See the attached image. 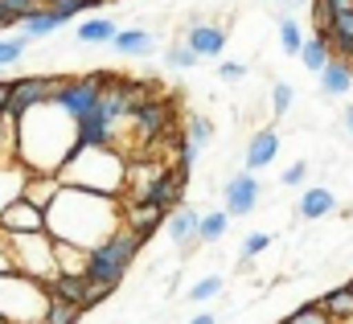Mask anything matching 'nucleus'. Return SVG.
Segmentation results:
<instances>
[{
	"label": "nucleus",
	"mask_w": 353,
	"mask_h": 324,
	"mask_svg": "<svg viewBox=\"0 0 353 324\" xmlns=\"http://www.w3.org/2000/svg\"><path fill=\"white\" fill-rule=\"evenodd\" d=\"M119 226H123V197H111V193L62 185L54 193V201L46 205V234L54 243L94 250L99 243H107Z\"/></svg>",
	"instance_id": "1"
},
{
	"label": "nucleus",
	"mask_w": 353,
	"mask_h": 324,
	"mask_svg": "<svg viewBox=\"0 0 353 324\" xmlns=\"http://www.w3.org/2000/svg\"><path fill=\"white\" fill-rule=\"evenodd\" d=\"M79 119L58 103H41L17 119V161L29 172H58L79 148Z\"/></svg>",
	"instance_id": "2"
},
{
	"label": "nucleus",
	"mask_w": 353,
	"mask_h": 324,
	"mask_svg": "<svg viewBox=\"0 0 353 324\" xmlns=\"http://www.w3.org/2000/svg\"><path fill=\"white\" fill-rule=\"evenodd\" d=\"M62 185H79V189H94V193H111L123 197L128 189V161L115 144H79L74 156L58 168Z\"/></svg>",
	"instance_id": "3"
},
{
	"label": "nucleus",
	"mask_w": 353,
	"mask_h": 324,
	"mask_svg": "<svg viewBox=\"0 0 353 324\" xmlns=\"http://www.w3.org/2000/svg\"><path fill=\"white\" fill-rule=\"evenodd\" d=\"M50 287L25 271H0V321L4 324H41L50 312Z\"/></svg>",
	"instance_id": "4"
},
{
	"label": "nucleus",
	"mask_w": 353,
	"mask_h": 324,
	"mask_svg": "<svg viewBox=\"0 0 353 324\" xmlns=\"http://www.w3.org/2000/svg\"><path fill=\"white\" fill-rule=\"evenodd\" d=\"M140 246H144V239H140L136 230L119 226L107 243H99L87 254V279L119 287V283H123V275H128V267L136 263V250H140Z\"/></svg>",
	"instance_id": "5"
},
{
	"label": "nucleus",
	"mask_w": 353,
	"mask_h": 324,
	"mask_svg": "<svg viewBox=\"0 0 353 324\" xmlns=\"http://www.w3.org/2000/svg\"><path fill=\"white\" fill-rule=\"evenodd\" d=\"M4 239H8V254H12V267H17V271L33 275V279H41V283H50V279L58 275L54 239H50L46 230H37V234H4Z\"/></svg>",
	"instance_id": "6"
},
{
	"label": "nucleus",
	"mask_w": 353,
	"mask_h": 324,
	"mask_svg": "<svg viewBox=\"0 0 353 324\" xmlns=\"http://www.w3.org/2000/svg\"><path fill=\"white\" fill-rule=\"evenodd\" d=\"M58 86H62L58 74H25V79H12L8 82V107H4V115L21 119L25 111L50 103V99L58 94Z\"/></svg>",
	"instance_id": "7"
},
{
	"label": "nucleus",
	"mask_w": 353,
	"mask_h": 324,
	"mask_svg": "<svg viewBox=\"0 0 353 324\" xmlns=\"http://www.w3.org/2000/svg\"><path fill=\"white\" fill-rule=\"evenodd\" d=\"M103 82H107V74H79V79H62V86H58V94H54V99H58L74 119H87L90 111L99 107Z\"/></svg>",
	"instance_id": "8"
},
{
	"label": "nucleus",
	"mask_w": 353,
	"mask_h": 324,
	"mask_svg": "<svg viewBox=\"0 0 353 324\" xmlns=\"http://www.w3.org/2000/svg\"><path fill=\"white\" fill-rule=\"evenodd\" d=\"M259 197H263V185H259V176H255L251 168H243V172H234V176L226 181V214H230V218L255 214Z\"/></svg>",
	"instance_id": "9"
},
{
	"label": "nucleus",
	"mask_w": 353,
	"mask_h": 324,
	"mask_svg": "<svg viewBox=\"0 0 353 324\" xmlns=\"http://www.w3.org/2000/svg\"><path fill=\"white\" fill-rule=\"evenodd\" d=\"M161 222H169V210L157 201H123V226L136 230L144 243L161 230Z\"/></svg>",
	"instance_id": "10"
},
{
	"label": "nucleus",
	"mask_w": 353,
	"mask_h": 324,
	"mask_svg": "<svg viewBox=\"0 0 353 324\" xmlns=\"http://www.w3.org/2000/svg\"><path fill=\"white\" fill-rule=\"evenodd\" d=\"M0 230L4 234H37V230H46V210L33 205L29 197H21L0 214Z\"/></svg>",
	"instance_id": "11"
},
{
	"label": "nucleus",
	"mask_w": 353,
	"mask_h": 324,
	"mask_svg": "<svg viewBox=\"0 0 353 324\" xmlns=\"http://www.w3.org/2000/svg\"><path fill=\"white\" fill-rule=\"evenodd\" d=\"M185 41H189V50L197 54V58H222V50H226V29L222 25H210V21H201V25H189V33H185Z\"/></svg>",
	"instance_id": "12"
},
{
	"label": "nucleus",
	"mask_w": 353,
	"mask_h": 324,
	"mask_svg": "<svg viewBox=\"0 0 353 324\" xmlns=\"http://www.w3.org/2000/svg\"><path fill=\"white\" fill-rule=\"evenodd\" d=\"M279 156V132L275 128H259L251 140H247V156H243V168H251V172H259L267 164Z\"/></svg>",
	"instance_id": "13"
},
{
	"label": "nucleus",
	"mask_w": 353,
	"mask_h": 324,
	"mask_svg": "<svg viewBox=\"0 0 353 324\" xmlns=\"http://www.w3.org/2000/svg\"><path fill=\"white\" fill-rule=\"evenodd\" d=\"M136 128H140V136L144 140H157V136H173V128H169V103H161V99H148L144 107H136Z\"/></svg>",
	"instance_id": "14"
},
{
	"label": "nucleus",
	"mask_w": 353,
	"mask_h": 324,
	"mask_svg": "<svg viewBox=\"0 0 353 324\" xmlns=\"http://www.w3.org/2000/svg\"><path fill=\"white\" fill-rule=\"evenodd\" d=\"M333 210H337V193H333L329 185H312V189H304V193H300V201H296V214H300L304 222L329 218Z\"/></svg>",
	"instance_id": "15"
},
{
	"label": "nucleus",
	"mask_w": 353,
	"mask_h": 324,
	"mask_svg": "<svg viewBox=\"0 0 353 324\" xmlns=\"http://www.w3.org/2000/svg\"><path fill=\"white\" fill-rule=\"evenodd\" d=\"M25 185H29V168L21 161H0V214L25 197Z\"/></svg>",
	"instance_id": "16"
},
{
	"label": "nucleus",
	"mask_w": 353,
	"mask_h": 324,
	"mask_svg": "<svg viewBox=\"0 0 353 324\" xmlns=\"http://www.w3.org/2000/svg\"><path fill=\"white\" fill-rule=\"evenodd\" d=\"M111 50L123 54V58H148V54L157 50V37H152L148 29H140V25H128V29H119V33L111 37Z\"/></svg>",
	"instance_id": "17"
},
{
	"label": "nucleus",
	"mask_w": 353,
	"mask_h": 324,
	"mask_svg": "<svg viewBox=\"0 0 353 324\" xmlns=\"http://www.w3.org/2000/svg\"><path fill=\"white\" fill-rule=\"evenodd\" d=\"M197 226H201V214H197L193 205H176L173 214H169V222H165V230H169L173 246H181V250L197 239Z\"/></svg>",
	"instance_id": "18"
},
{
	"label": "nucleus",
	"mask_w": 353,
	"mask_h": 324,
	"mask_svg": "<svg viewBox=\"0 0 353 324\" xmlns=\"http://www.w3.org/2000/svg\"><path fill=\"white\" fill-rule=\"evenodd\" d=\"M316 79H321V94H325V99H341L353 86V62L350 58H333Z\"/></svg>",
	"instance_id": "19"
},
{
	"label": "nucleus",
	"mask_w": 353,
	"mask_h": 324,
	"mask_svg": "<svg viewBox=\"0 0 353 324\" xmlns=\"http://www.w3.org/2000/svg\"><path fill=\"white\" fill-rule=\"evenodd\" d=\"M46 287H50V296H54V300H70V304H79V308H83V304H87L90 279H87V275H62V271H58Z\"/></svg>",
	"instance_id": "20"
},
{
	"label": "nucleus",
	"mask_w": 353,
	"mask_h": 324,
	"mask_svg": "<svg viewBox=\"0 0 353 324\" xmlns=\"http://www.w3.org/2000/svg\"><path fill=\"white\" fill-rule=\"evenodd\" d=\"M62 189V176L58 172H29V185H25V197L33 201V205H50L54 201V193Z\"/></svg>",
	"instance_id": "21"
},
{
	"label": "nucleus",
	"mask_w": 353,
	"mask_h": 324,
	"mask_svg": "<svg viewBox=\"0 0 353 324\" xmlns=\"http://www.w3.org/2000/svg\"><path fill=\"white\" fill-rule=\"evenodd\" d=\"M115 33H119V25H115L111 17H90V21L79 25V33H74V37H79L83 45H111V37H115Z\"/></svg>",
	"instance_id": "22"
},
{
	"label": "nucleus",
	"mask_w": 353,
	"mask_h": 324,
	"mask_svg": "<svg viewBox=\"0 0 353 324\" xmlns=\"http://www.w3.org/2000/svg\"><path fill=\"white\" fill-rule=\"evenodd\" d=\"M62 25H66V21H62L54 8H46V4H41L33 17H25V21H21V29H25V37H29V41H37V37H50V33H54V29H62Z\"/></svg>",
	"instance_id": "23"
},
{
	"label": "nucleus",
	"mask_w": 353,
	"mask_h": 324,
	"mask_svg": "<svg viewBox=\"0 0 353 324\" xmlns=\"http://www.w3.org/2000/svg\"><path fill=\"white\" fill-rule=\"evenodd\" d=\"M300 62H304V70H312V74H321V70L333 62V45L325 41V33H316V37H308V41H304Z\"/></svg>",
	"instance_id": "24"
},
{
	"label": "nucleus",
	"mask_w": 353,
	"mask_h": 324,
	"mask_svg": "<svg viewBox=\"0 0 353 324\" xmlns=\"http://www.w3.org/2000/svg\"><path fill=\"white\" fill-rule=\"evenodd\" d=\"M87 254L83 246H70V243H54V259H58V271L62 275H87Z\"/></svg>",
	"instance_id": "25"
},
{
	"label": "nucleus",
	"mask_w": 353,
	"mask_h": 324,
	"mask_svg": "<svg viewBox=\"0 0 353 324\" xmlns=\"http://www.w3.org/2000/svg\"><path fill=\"white\" fill-rule=\"evenodd\" d=\"M304 29H300V21L292 17V12H283L279 17V50L288 54V58H300V50H304Z\"/></svg>",
	"instance_id": "26"
},
{
	"label": "nucleus",
	"mask_w": 353,
	"mask_h": 324,
	"mask_svg": "<svg viewBox=\"0 0 353 324\" xmlns=\"http://www.w3.org/2000/svg\"><path fill=\"white\" fill-rule=\"evenodd\" d=\"M230 230V214L226 210H214V214H201V226H197V243H222Z\"/></svg>",
	"instance_id": "27"
},
{
	"label": "nucleus",
	"mask_w": 353,
	"mask_h": 324,
	"mask_svg": "<svg viewBox=\"0 0 353 324\" xmlns=\"http://www.w3.org/2000/svg\"><path fill=\"white\" fill-rule=\"evenodd\" d=\"M321 304H325V312H329L337 324H341V321H353V283L337 287V292H329Z\"/></svg>",
	"instance_id": "28"
},
{
	"label": "nucleus",
	"mask_w": 353,
	"mask_h": 324,
	"mask_svg": "<svg viewBox=\"0 0 353 324\" xmlns=\"http://www.w3.org/2000/svg\"><path fill=\"white\" fill-rule=\"evenodd\" d=\"M185 140L201 152V148H210V140H214V123L205 119V115H193L189 123H185Z\"/></svg>",
	"instance_id": "29"
},
{
	"label": "nucleus",
	"mask_w": 353,
	"mask_h": 324,
	"mask_svg": "<svg viewBox=\"0 0 353 324\" xmlns=\"http://www.w3.org/2000/svg\"><path fill=\"white\" fill-rule=\"evenodd\" d=\"M165 66H169V70H193V66H197V54L189 50V41H185V37H181L176 45L165 50Z\"/></svg>",
	"instance_id": "30"
},
{
	"label": "nucleus",
	"mask_w": 353,
	"mask_h": 324,
	"mask_svg": "<svg viewBox=\"0 0 353 324\" xmlns=\"http://www.w3.org/2000/svg\"><path fill=\"white\" fill-rule=\"evenodd\" d=\"M283 324H337V321L325 312V304H321V300H312V304L296 308V312H292V316H288Z\"/></svg>",
	"instance_id": "31"
},
{
	"label": "nucleus",
	"mask_w": 353,
	"mask_h": 324,
	"mask_svg": "<svg viewBox=\"0 0 353 324\" xmlns=\"http://www.w3.org/2000/svg\"><path fill=\"white\" fill-rule=\"evenodd\" d=\"M79 316H83L79 304H70V300H50V312H46L41 324H79Z\"/></svg>",
	"instance_id": "32"
},
{
	"label": "nucleus",
	"mask_w": 353,
	"mask_h": 324,
	"mask_svg": "<svg viewBox=\"0 0 353 324\" xmlns=\"http://www.w3.org/2000/svg\"><path fill=\"white\" fill-rule=\"evenodd\" d=\"M267 246H271V234H263V230L247 234V239H243V250H239V263H243V267H251V263H255V259L263 254Z\"/></svg>",
	"instance_id": "33"
},
{
	"label": "nucleus",
	"mask_w": 353,
	"mask_h": 324,
	"mask_svg": "<svg viewBox=\"0 0 353 324\" xmlns=\"http://www.w3.org/2000/svg\"><path fill=\"white\" fill-rule=\"evenodd\" d=\"M292 103H296L292 82H275V86H271V115H275V119H283V115L292 111Z\"/></svg>",
	"instance_id": "34"
},
{
	"label": "nucleus",
	"mask_w": 353,
	"mask_h": 324,
	"mask_svg": "<svg viewBox=\"0 0 353 324\" xmlns=\"http://www.w3.org/2000/svg\"><path fill=\"white\" fill-rule=\"evenodd\" d=\"M0 161H17V119L0 115Z\"/></svg>",
	"instance_id": "35"
},
{
	"label": "nucleus",
	"mask_w": 353,
	"mask_h": 324,
	"mask_svg": "<svg viewBox=\"0 0 353 324\" xmlns=\"http://www.w3.org/2000/svg\"><path fill=\"white\" fill-rule=\"evenodd\" d=\"M214 296H222V275H205V279H197V283L189 287V300H193V304H205V300H214Z\"/></svg>",
	"instance_id": "36"
},
{
	"label": "nucleus",
	"mask_w": 353,
	"mask_h": 324,
	"mask_svg": "<svg viewBox=\"0 0 353 324\" xmlns=\"http://www.w3.org/2000/svg\"><path fill=\"white\" fill-rule=\"evenodd\" d=\"M25 50H29V37H25V33L12 37V41H0V66H17V62L25 58Z\"/></svg>",
	"instance_id": "37"
},
{
	"label": "nucleus",
	"mask_w": 353,
	"mask_h": 324,
	"mask_svg": "<svg viewBox=\"0 0 353 324\" xmlns=\"http://www.w3.org/2000/svg\"><path fill=\"white\" fill-rule=\"evenodd\" d=\"M0 4H4V8L17 17V21H25V17H33V12H37L46 0H0Z\"/></svg>",
	"instance_id": "38"
},
{
	"label": "nucleus",
	"mask_w": 353,
	"mask_h": 324,
	"mask_svg": "<svg viewBox=\"0 0 353 324\" xmlns=\"http://www.w3.org/2000/svg\"><path fill=\"white\" fill-rule=\"evenodd\" d=\"M218 79H222V82H243V79H247V66L226 58V62H218Z\"/></svg>",
	"instance_id": "39"
},
{
	"label": "nucleus",
	"mask_w": 353,
	"mask_h": 324,
	"mask_svg": "<svg viewBox=\"0 0 353 324\" xmlns=\"http://www.w3.org/2000/svg\"><path fill=\"white\" fill-rule=\"evenodd\" d=\"M279 181H283V185H292V189H296V185H304V181H308V161H296L292 168H283V176H279Z\"/></svg>",
	"instance_id": "40"
},
{
	"label": "nucleus",
	"mask_w": 353,
	"mask_h": 324,
	"mask_svg": "<svg viewBox=\"0 0 353 324\" xmlns=\"http://www.w3.org/2000/svg\"><path fill=\"white\" fill-rule=\"evenodd\" d=\"M0 271H17V267H12V254H8V239H4V230H0Z\"/></svg>",
	"instance_id": "41"
},
{
	"label": "nucleus",
	"mask_w": 353,
	"mask_h": 324,
	"mask_svg": "<svg viewBox=\"0 0 353 324\" xmlns=\"http://www.w3.org/2000/svg\"><path fill=\"white\" fill-rule=\"evenodd\" d=\"M8 25H21V21H17V17H12L4 4H0V29H8Z\"/></svg>",
	"instance_id": "42"
},
{
	"label": "nucleus",
	"mask_w": 353,
	"mask_h": 324,
	"mask_svg": "<svg viewBox=\"0 0 353 324\" xmlns=\"http://www.w3.org/2000/svg\"><path fill=\"white\" fill-rule=\"evenodd\" d=\"M189 324H218V316H214V312H197Z\"/></svg>",
	"instance_id": "43"
},
{
	"label": "nucleus",
	"mask_w": 353,
	"mask_h": 324,
	"mask_svg": "<svg viewBox=\"0 0 353 324\" xmlns=\"http://www.w3.org/2000/svg\"><path fill=\"white\" fill-rule=\"evenodd\" d=\"M341 123H345V136H353V103L345 107V115H341Z\"/></svg>",
	"instance_id": "44"
},
{
	"label": "nucleus",
	"mask_w": 353,
	"mask_h": 324,
	"mask_svg": "<svg viewBox=\"0 0 353 324\" xmlns=\"http://www.w3.org/2000/svg\"><path fill=\"white\" fill-rule=\"evenodd\" d=\"M4 107H8V82L0 79V115H4Z\"/></svg>",
	"instance_id": "45"
},
{
	"label": "nucleus",
	"mask_w": 353,
	"mask_h": 324,
	"mask_svg": "<svg viewBox=\"0 0 353 324\" xmlns=\"http://www.w3.org/2000/svg\"><path fill=\"white\" fill-rule=\"evenodd\" d=\"M288 8H304V4H312V0H283Z\"/></svg>",
	"instance_id": "46"
},
{
	"label": "nucleus",
	"mask_w": 353,
	"mask_h": 324,
	"mask_svg": "<svg viewBox=\"0 0 353 324\" xmlns=\"http://www.w3.org/2000/svg\"><path fill=\"white\" fill-rule=\"evenodd\" d=\"M83 4H87V8H94V4H103V0H83Z\"/></svg>",
	"instance_id": "47"
},
{
	"label": "nucleus",
	"mask_w": 353,
	"mask_h": 324,
	"mask_svg": "<svg viewBox=\"0 0 353 324\" xmlns=\"http://www.w3.org/2000/svg\"><path fill=\"white\" fill-rule=\"evenodd\" d=\"M345 58H350V62H353V45H350V54H345Z\"/></svg>",
	"instance_id": "48"
},
{
	"label": "nucleus",
	"mask_w": 353,
	"mask_h": 324,
	"mask_svg": "<svg viewBox=\"0 0 353 324\" xmlns=\"http://www.w3.org/2000/svg\"><path fill=\"white\" fill-rule=\"evenodd\" d=\"M341 324H353V321H341Z\"/></svg>",
	"instance_id": "49"
},
{
	"label": "nucleus",
	"mask_w": 353,
	"mask_h": 324,
	"mask_svg": "<svg viewBox=\"0 0 353 324\" xmlns=\"http://www.w3.org/2000/svg\"><path fill=\"white\" fill-rule=\"evenodd\" d=\"M0 324H4V321H0Z\"/></svg>",
	"instance_id": "50"
}]
</instances>
